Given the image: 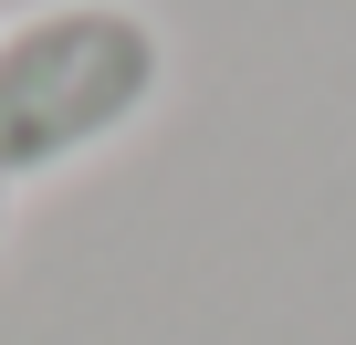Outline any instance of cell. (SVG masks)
Returning a JSON list of instances; mask_svg holds the SVG:
<instances>
[{
    "mask_svg": "<svg viewBox=\"0 0 356 345\" xmlns=\"http://www.w3.org/2000/svg\"><path fill=\"white\" fill-rule=\"evenodd\" d=\"M168 94V32L136 0H32L0 22V189L63 178Z\"/></svg>",
    "mask_w": 356,
    "mask_h": 345,
    "instance_id": "cell-1",
    "label": "cell"
},
{
    "mask_svg": "<svg viewBox=\"0 0 356 345\" xmlns=\"http://www.w3.org/2000/svg\"><path fill=\"white\" fill-rule=\"evenodd\" d=\"M0 241H11V189H0Z\"/></svg>",
    "mask_w": 356,
    "mask_h": 345,
    "instance_id": "cell-2",
    "label": "cell"
}]
</instances>
